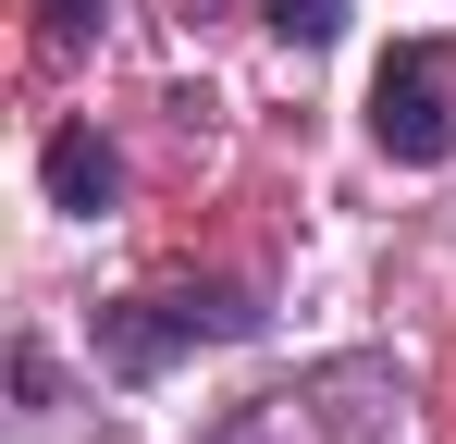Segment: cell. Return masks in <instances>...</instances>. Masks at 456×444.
Segmentation results:
<instances>
[{
	"instance_id": "6da1fadb",
	"label": "cell",
	"mask_w": 456,
	"mask_h": 444,
	"mask_svg": "<svg viewBox=\"0 0 456 444\" xmlns=\"http://www.w3.org/2000/svg\"><path fill=\"white\" fill-rule=\"evenodd\" d=\"M272 308L247 284H160V296H111L99 308V370L111 382H160L173 358H198V346H247Z\"/></svg>"
},
{
	"instance_id": "7a4b0ae2",
	"label": "cell",
	"mask_w": 456,
	"mask_h": 444,
	"mask_svg": "<svg viewBox=\"0 0 456 444\" xmlns=\"http://www.w3.org/2000/svg\"><path fill=\"white\" fill-rule=\"evenodd\" d=\"M395 358H321L284 395H247L223 420V444H395Z\"/></svg>"
},
{
	"instance_id": "3957f363",
	"label": "cell",
	"mask_w": 456,
	"mask_h": 444,
	"mask_svg": "<svg viewBox=\"0 0 456 444\" xmlns=\"http://www.w3.org/2000/svg\"><path fill=\"white\" fill-rule=\"evenodd\" d=\"M370 136H382V160H407V173H444L456 160V50L444 37H395V50H382Z\"/></svg>"
},
{
	"instance_id": "277c9868",
	"label": "cell",
	"mask_w": 456,
	"mask_h": 444,
	"mask_svg": "<svg viewBox=\"0 0 456 444\" xmlns=\"http://www.w3.org/2000/svg\"><path fill=\"white\" fill-rule=\"evenodd\" d=\"M37 173H50V210H75V222H99L111 198H124V160H111V136H99V124H62Z\"/></svg>"
},
{
	"instance_id": "5b68a950",
	"label": "cell",
	"mask_w": 456,
	"mask_h": 444,
	"mask_svg": "<svg viewBox=\"0 0 456 444\" xmlns=\"http://www.w3.org/2000/svg\"><path fill=\"white\" fill-rule=\"evenodd\" d=\"M99 25H111V0H37V50H50V62H75Z\"/></svg>"
},
{
	"instance_id": "8992f818",
	"label": "cell",
	"mask_w": 456,
	"mask_h": 444,
	"mask_svg": "<svg viewBox=\"0 0 456 444\" xmlns=\"http://www.w3.org/2000/svg\"><path fill=\"white\" fill-rule=\"evenodd\" d=\"M272 12V37H297V50H333V25H346V0H259Z\"/></svg>"
}]
</instances>
